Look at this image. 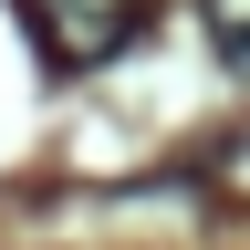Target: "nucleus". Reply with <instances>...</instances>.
Masks as SVG:
<instances>
[{
    "mask_svg": "<svg viewBox=\"0 0 250 250\" xmlns=\"http://www.w3.org/2000/svg\"><path fill=\"white\" fill-rule=\"evenodd\" d=\"M31 31H42L52 73H94L146 31V0H31Z\"/></svg>",
    "mask_w": 250,
    "mask_h": 250,
    "instance_id": "obj_1",
    "label": "nucleus"
},
{
    "mask_svg": "<svg viewBox=\"0 0 250 250\" xmlns=\"http://www.w3.org/2000/svg\"><path fill=\"white\" fill-rule=\"evenodd\" d=\"M208 42L229 73H250V0H208Z\"/></svg>",
    "mask_w": 250,
    "mask_h": 250,
    "instance_id": "obj_2",
    "label": "nucleus"
}]
</instances>
